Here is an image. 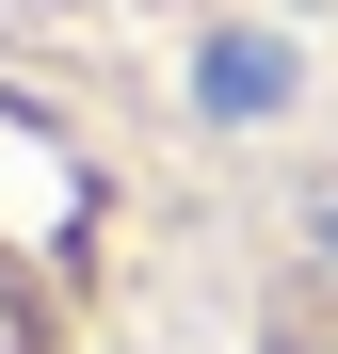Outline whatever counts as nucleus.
<instances>
[{
  "label": "nucleus",
  "mask_w": 338,
  "mask_h": 354,
  "mask_svg": "<svg viewBox=\"0 0 338 354\" xmlns=\"http://www.w3.org/2000/svg\"><path fill=\"white\" fill-rule=\"evenodd\" d=\"M194 81H209V113H274V97H290V48H274V32H209Z\"/></svg>",
  "instance_id": "1"
},
{
  "label": "nucleus",
  "mask_w": 338,
  "mask_h": 354,
  "mask_svg": "<svg viewBox=\"0 0 338 354\" xmlns=\"http://www.w3.org/2000/svg\"><path fill=\"white\" fill-rule=\"evenodd\" d=\"M0 354H32V322H17V306H0Z\"/></svg>",
  "instance_id": "2"
},
{
  "label": "nucleus",
  "mask_w": 338,
  "mask_h": 354,
  "mask_svg": "<svg viewBox=\"0 0 338 354\" xmlns=\"http://www.w3.org/2000/svg\"><path fill=\"white\" fill-rule=\"evenodd\" d=\"M322 258H338V194H322Z\"/></svg>",
  "instance_id": "3"
}]
</instances>
